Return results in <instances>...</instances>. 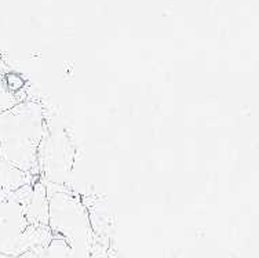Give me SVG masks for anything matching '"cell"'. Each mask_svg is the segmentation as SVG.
<instances>
[{"label":"cell","instance_id":"1","mask_svg":"<svg viewBox=\"0 0 259 258\" xmlns=\"http://www.w3.org/2000/svg\"><path fill=\"white\" fill-rule=\"evenodd\" d=\"M41 127V110L33 102H18L0 112V160L32 173L37 163Z\"/></svg>","mask_w":259,"mask_h":258},{"label":"cell","instance_id":"2","mask_svg":"<svg viewBox=\"0 0 259 258\" xmlns=\"http://www.w3.org/2000/svg\"><path fill=\"white\" fill-rule=\"evenodd\" d=\"M33 187L24 185L0 200V254L17 257L30 248L46 247L53 238L49 225H32L26 203Z\"/></svg>","mask_w":259,"mask_h":258},{"label":"cell","instance_id":"3","mask_svg":"<svg viewBox=\"0 0 259 258\" xmlns=\"http://www.w3.org/2000/svg\"><path fill=\"white\" fill-rule=\"evenodd\" d=\"M49 227L51 234L69 244L73 258H89L93 244L90 219L76 199L62 194L50 199Z\"/></svg>","mask_w":259,"mask_h":258},{"label":"cell","instance_id":"4","mask_svg":"<svg viewBox=\"0 0 259 258\" xmlns=\"http://www.w3.org/2000/svg\"><path fill=\"white\" fill-rule=\"evenodd\" d=\"M17 104H18L17 98L13 95V93H11L5 82L0 79V112L10 109Z\"/></svg>","mask_w":259,"mask_h":258},{"label":"cell","instance_id":"5","mask_svg":"<svg viewBox=\"0 0 259 258\" xmlns=\"http://www.w3.org/2000/svg\"><path fill=\"white\" fill-rule=\"evenodd\" d=\"M14 258H46L45 254V247H36V248H30L25 253L20 254Z\"/></svg>","mask_w":259,"mask_h":258},{"label":"cell","instance_id":"6","mask_svg":"<svg viewBox=\"0 0 259 258\" xmlns=\"http://www.w3.org/2000/svg\"><path fill=\"white\" fill-rule=\"evenodd\" d=\"M0 258H13V257H7V255H3V254H0Z\"/></svg>","mask_w":259,"mask_h":258}]
</instances>
